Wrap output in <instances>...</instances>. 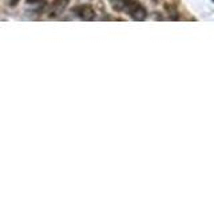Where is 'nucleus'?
I'll list each match as a JSON object with an SVG mask.
<instances>
[{"label": "nucleus", "mask_w": 214, "mask_h": 201, "mask_svg": "<svg viewBox=\"0 0 214 201\" xmlns=\"http://www.w3.org/2000/svg\"><path fill=\"white\" fill-rule=\"evenodd\" d=\"M116 9L127 11V14L130 15L134 20H143L147 16V12H146L145 7L141 6L135 0H121V6L116 7Z\"/></svg>", "instance_id": "1"}, {"label": "nucleus", "mask_w": 214, "mask_h": 201, "mask_svg": "<svg viewBox=\"0 0 214 201\" xmlns=\"http://www.w3.org/2000/svg\"><path fill=\"white\" fill-rule=\"evenodd\" d=\"M213 1H214V0H213Z\"/></svg>", "instance_id": "4"}, {"label": "nucleus", "mask_w": 214, "mask_h": 201, "mask_svg": "<svg viewBox=\"0 0 214 201\" xmlns=\"http://www.w3.org/2000/svg\"><path fill=\"white\" fill-rule=\"evenodd\" d=\"M43 0H27L28 4H38V3H42Z\"/></svg>", "instance_id": "3"}, {"label": "nucleus", "mask_w": 214, "mask_h": 201, "mask_svg": "<svg viewBox=\"0 0 214 201\" xmlns=\"http://www.w3.org/2000/svg\"><path fill=\"white\" fill-rule=\"evenodd\" d=\"M76 15H78L79 18H82L83 20H93L95 18V12L91 7L88 6H79V7H75L73 9Z\"/></svg>", "instance_id": "2"}]
</instances>
